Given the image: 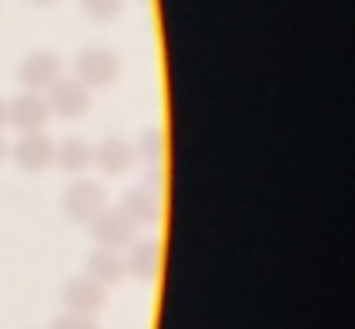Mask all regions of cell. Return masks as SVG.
<instances>
[{"instance_id":"cell-1","label":"cell","mask_w":355,"mask_h":329,"mask_svg":"<svg viewBox=\"0 0 355 329\" xmlns=\"http://www.w3.org/2000/svg\"><path fill=\"white\" fill-rule=\"evenodd\" d=\"M87 3H91L94 10H101V7H103V10H110V7H116V0H87Z\"/></svg>"}]
</instances>
